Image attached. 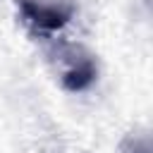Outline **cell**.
I'll list each match as a JSON object with an SVG mask.
<instances>
[{"instance_id": "6da1fadb", "label": "cell", "mask_w": 153, "mask_h": 153, "mask_svg": "<svg viewBox=\"0 0 153 153\" xmlns=\"http://www.w3.org/2000/svg\"><path fill=\"white\" fill-rule=\"evenodd\" d=\"M55 60L60 65V81L69 93H81L98 79V65L93 55L76 43H57Z\"/></svg>"}, {"instance_id": "7a4b0ae2", "label": "cell", "mask_w": 153, "mask_h": 153, "mask_svg": "<svg viewBox=\"0 0 153 153\" xmlns=\"http://www.w3.org/2000/svg\"><path fill=\"white\" fill-rule=\"evenodd\" d=\"M24 22L38 33H55L74 17V0H14Z\"/></svg>"}]
</instances>
